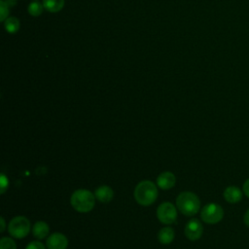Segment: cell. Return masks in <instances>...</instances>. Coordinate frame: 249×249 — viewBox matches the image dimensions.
Segmentation results:
<instances>
[{
  "label": "cell",
  "mask_w": 249,
  "mask_h": 249,
  "mask_svg": "<svg viewBox=\"0 0 249 249\" xmlns=\"http://www.w3.org/2000/svg\"><path fill=\"white\" fill-rule=\"evenodd\" d=\"M158 196V189L152 181H142L137 184L134 190V197L136 201L143 205L148 206L155 202Z\"/></svg>",
  "instance_id": "cell-1"
},
{
  "label": "cell",
  "mask_w": 249,
  "mask_h": 249,
  "mask_svg": "<svg viewBox=\"0 0 249 249\" xmlns=\"http://www.w3.org/2000/svg\"><path fill=\"white\" fill-rule=\"evenodd\" d=\"M176 205L179 211L186 216L196 214L200 208L198 196L192 192H182L176 199Z\"/></svg>",
  "instance_id": "cell-2"
},
{
  "label": "cell",
  "mask_w": 249,
  "mask_h": 249,
  "mask_svg": "<svg viewBox=\"0 0 249 249\" xmlns=\"http://www.w3.org/2000/svg\"><path fill=\"white\" fill-rule=\"evenodd\" d=\"M71 205L78 212H89L94 206V196L89 190H76L70 198Z\"/></svg>",
  "instance_id": "cell-3"
},
{
  "label": "cell",
  "mask_w": 249,
  "mask_h": 249,
  "mask_svg": "<svg viewBox=\"0 0 249 249\" xmlns=\"http://www.w3.org/2000/svg\"><path fill=\"white\" fill-rule=\"evenodd\" d=\"M8 231L16 238L25 237L30 231V222L23 216L15 217L9 223Z\"/></svg>",
  "instance_id": "cell-4"
},
{
  "label": "cell",
  "mask_w": 249,
  "mask_h": 249,
  "mask_svg": "<svg viewBox=\"0 0 249 249\" xmlns=\"http://www.w3.org/2000/svg\"><path fill=\"white\" fill-rule=\"evenodd\" d=\"M200 217L202 221L207 224H217L223 219L224 210L222 206L217 203H208L201 209Z\"/></svg>",
  "instance_id": "cell-5"
},
{
  "label": "cell",
  "mask_w": 249,
  "mask_h": 249,
  "mask_svg": "<svg viewBox=\"0 0 249 249\" xmlns=\"http://www.w3.org/2000/svg\"><path fill=\"white\" fill-rule=\"evenodd\" d=\"M158 219L166 225L173 224L177 218V211L175 206L170 202L161 203L157 209Z\"/></svg>",
  "instance_id": "cell-6"
},
{
  "label": "cell",
  "mask_w": 249,
  "mask_h": 249,
  "mask_svg": "<svg viewBox=\"0 0 249 249\" xmlns=\"http://www.w3.org/2000/svg\"><path fill=\"white\" fill-rule=\"evenodd\" d=\"M203 232V227L197 219H192L185 227V235L190 240H197Z\"/></svg>",
  "instance_id": "cell-7"
},
{
  "label": "cell",
  "mask_w": 249,
  "mask_h": 249,
  "mask_svg": "<svg viewBox=\"0 0 249 249\" xmlns=\"http://www.w3.org/2000/svg\"><path fill=\"white\" fill-rule=\"evenodd\" d=\"M48 249H66L68 245L67 237L59 232H54L47 238Z\"/></svg>",
  "instance_id": "cell-8"
},
{
  "label": "cell",
  "mask_w": 249,
  "mask_h": 249,
  "mask_svg": "<svg viewBox=\"0 0 249 249\" xmlns=\"http://www.w3.org/2000/svg\"><path fill=\"white\" fill-rule=\"evenodd\" d=\"M157 185L162 190H168L175 185V176L173 173L165 171L157 178Z\"/></svg>",
  "instance_id": "cell-9"
},
{
  "label": "cell",
  "mask_w": 249,
  "mask_h": 249,
  "mask_svg": "<svg viewBox=\"0 0 249 249\" xmlns=\"http://www.w3.org/2000/svg\"><path fill=\"white\" fill-rule=\"evenodd\" d=\"M224 198L226 199V201L230 202V203H236L238 201H240L242 199V191L235 187V186H230L227 187L224 191Z\"/></svg>",
  "instance_id": "cell-10"
},
{
  "label": "cell",
  "mask_w": 249,
  "mask_h": 249,
  "mask_svg": "<svg viewBox=\"0 0 249 249\" xmlns=\"http://www.w3.org/2000/svg\"><path fill=\"white\" fill-rule=\"evenodd\" d=\"M94 196L101 202H109L114 196V192L109 186H100L95 190Z\"/></svg>",
  "instance_id": "cell-11"
},
{
  "label": "cell",
  "mask_w": 249,
  "mask_h": 249,
  "mask_svg": "<svg viewBox=\"0 0 249 249\" xmlns=\"http://www.w3.org/2000/svg\"><path fill=\"white\" fill-rule=\"evenodd\" d=\"M32 233L36 238L42 239L49 233V226L43 221L36 222L32 228Z\"/></svg>",
  "instance_id": "cell-12"
},
{
  "label": "cell",
  "mask_w": 249,
  "mask_h": 249,
  "mask_svg": "<svg viewBox=\"0 0 249 249\" xmlns=\"http://www.w3.org/2000/svg\"><path fill=\"white\" fill-rule=\"evenodd\" d=\"M158 238L162 244H169L174 238V231L171 228H162L159 231Z\"/></svg>",
  "instance_id": "cell-13"
},
{
  "label": "cell",
  "mask_w": 249,
  "mask_h": 249,
  "mask_svg": "<svg viewBox=\"0 0 249 249\" xmlns=\"http://www.w3.org/2000/svg\"><path fill=\"white\" fill-rule=\"evenodd\" d=\"M43 5L47 11L56 13L63 8L64 0H43Z\"/></svg>",
  "instance_id": "cell-14"
},
{
  "label": "cell",
  "mask_w": 249,
  "mask_h": 249,
  "mask_svg": "<svg viewBox=\"0 0 249 249\" xmlns=\"http://www.w3.org/2000/svg\"><path fill=\"white\" fill-rule=\"evenodd\" d=\"M4 27H5L6 31L9 33H12V34L17 33L19 29V20L14 17L8 18L4 21Z\"/></svg>",
  "instance_id": "cell-15"
},
{
  "label": "cell",
  "mask_w": 249,
  "mask_h": 249,
  "mask_svg": "<svg viewBox=\"0 0 249 249\" xmlns=\"http://www.w3.org/2000/svg\"><path fill=\"white\" fill-rule=\"evenodd\" d=\"M44 5L41 4L40 2H37V1H34V2H31L29 5H28V13L33 16V17H38L40 16L42 13H43V10H44Z\"/></svg>",
  "instance_id": "cell-16"
},
{
  "label": "cell",
  "mask_w": 249,
  "mask_h": 249,
  "mask_svg": "<svg viewBox=\"0 0 249 249\" xmlns=\"http://www.w3.org/2000/svg\"><path fill=\"white\" fill-rule=\"evenodd\" d=\"M0 249H17L16 242L10 237H2L0 240Z\"/></svg>",
  "instance_id": "cell-17"
},
{
  "label": "cell",
  "mask_w": 249,
  "mask_h": 249,
  "mask_svg": "<svg viewBox=\"0 0 249 249\" xmlns=\"http://www.w3.org/2000/svg\"><path fill=\"white\" fill-rule=\"evenodd\" d=\"M9 6L6 4V2L4 0L0 1V20L1 21H5L8 18V15H9Z\"/></svg>",
  "instance_id": "cell-18"
},
{
  "label": "cell",
  "mask_w": 249,
  "mask_h": 249,
  "mask_svg": "<svg viewBox=\"0 0 249 249\" xmlns=\"http://www.w3.org/2000/svg\"><path fill=\"white\" fill-rule=\"evenodd\" d=\"M25 249H46V248H45V246L41 242H39V241H32V242H30L26 246Z\"/></svg>",
  "instance_id": "cell-19"
},
{
  "label": "cell",
  "mask_w": 249,
  "mask_h": 249,
  "mask_svg": "<svg viewBox=\"0 0 249 249\" xmlns=\"http://www.w3.org/2000/svg\"><path fill=\"white\" fill-rule=\"evenodd\" d=\"M7 187H8V179L4 174H1V194L5 193Z\"/></svg>",
  "instance_id": "cell-20"
},
{
  "label": "cell",
  "mask_w": 249,
  "mask_h": 249,
  "mask_svg": "<svg viewBox=\"0 0 249 249\" xmlns=\"http://www.w3.org/2000/svg\"><path fill=\"white\" fill-rule=\"evenodd\" d=\"M242 191L245 194V196L249 198V178L244 182L243 187H242Z\"/></svg>",
  "instance_id": "cell-21"
},
{
  "label": "cell",
  "mask_w": 249,
  "mask_h": 249,
  "mask_svg": "<svg viewBox=\"0 0 249 249\" xmlns=\"http://www.w3.org/2000/svg\"><path fill=\"white\" fill-rule=\"evenodd\" d=\"M243 222H244V224H245L247 227H249V209L245 212V214H244V216H243Z\"/></svg>",
  "instance_id": "cell-22"
},
{
  "label": "cell",
  "mask_w": 249,
  "mask_h": 249,
  "mask_svg": "<svg viewBox=\"0 0 249 249\" xmlns=\"http://www.w3.org/2000/svg\"><path fill=\"white\" fill-rule=\"evenodd\" d=\"M6 2V4L9 6V7H12L14 6L16 3H17V0H4Z\"/></svg>",
  "instance_id": "cell-23"
},
{
  "label": "cell",
  "mask_w": 249,
  "mask_h": 249,
  "mask_svg": "<svg viewBox=\"0 0 249 249\" xmlns=\"http://www.w3.org/2000/svg\"><path fill=\"white\" fill-rule=\"evenodd\" d=\"M0 223H1V230H0V231L2 232V231H4V230H5V221H4V219L3 218H1L0 219Z\"/></svg>",
  "instance_id": "cell-24"
}]
</instances>
